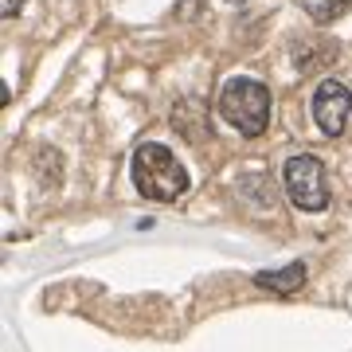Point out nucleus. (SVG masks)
Masks as SVG:
<instances>
[{
    "label": "nucleus",
    "mask_w": 352,
    "mask_h": 352,
    "mask_svg": "<svg viewBox=\"0 0 352 352\" xmlns=\"http://www.w3.org/2000/svg\"><path fill=\"white\" fill-rule=\"evenodd\" d=\"M223 4H247V0H223Z\"/></svg>",
    "instance_id": "1a4fd4ad"
},
{
    "label": "nucleus",
    "mask_w": 352,
    "mask_h": 352,
    "mask_svg": "<svg viewBox=\"0 0 352 352\" xmlns=\"http://www.w3.org/2000/svg\"><path fill=\"white\" fill-rule=\"evenodd\" d=\"M20 8H24V0H0V12L8 16V20H12V16H20Z\"/></svg>",
    "instance_id": "6e6552de"
},
{
    "label": "nucleus",
    "mask_w": 352,
    "mask_h": 352,
    "mask_svg": "<svg viewBox=\"0 0 352 352\" xmlns=\"http://www.w3.org/2000/svg\"><path fill=\"white\" fill-rule=\"evenodd\" d=\"M309 110H314V122H317V129H321L325 138H340L344 126H349V110H352L349 87L337 82V78H325V82L314 90Z\"/></svg>",
    "instance_id": "20e7f679"
},
{
    "label": "nucleus",
    "mask_w": 352,
    "mask_h": 352,
    "mask_svg": "<svg viewBox=\"0 0 352 352\" xmlns=\"http://www.w3.org/2000/svg\"><path fill=\"white\" fill-rule=\"evenodd\" d=\"M305 278H309L305 274V263H289V266H278V270H258L254 274V286L286 298V294H298L305 286Z\"/></svg>",
    "instance_id": "39448f33"
},
{
    "label": "nucleus",
    "mask_w": 352,
    "mask_h": 352,
    "mask_svg": "<svg viewBox=\"0 0 352 352\" xmlns=\"http://www.w3.org/2000/svg\"><path fill=\"white\" fill-rule=\"evenodd\" d=\"M349 4H352V0H317V4L309 8V12H314V20L329 24V20H337L340 12H349Z\"/></svg>",
    "instance_id": "0eeeda50"
},
{
    "label": "nucleus",
    "mask_w": 352,
    "mask_h": 352,
    "mask_svg": "<svg viewBox=\"0 0 352 352\" xmlns=\"http://www.w3.org/2000/svg\"><path fill=\"white\" fill-rule=\"evenodd\" d=\"M133 188L145 196V200H161L173 204L188 192V173L184 164L176 161V153L161 141H145L133 153Z\"/></svg>",
    "instance_id": "f257e3e1"
},
{
    "label": "nucleus",
    "mask_w": 352,
    "mask_h": 352,
    "mask_svg": "<svg viewBox=\"0 0 352 352\" xmlns=\"http://www.w3.org/2000/svg\"><path fill=\"white\" fill-rule=\"evenodd\" d=\"M282 184H286V196L294 200V208H302V212H325L329 208L325 168H321V161L309 157V153L289 157L286 168H282Z\"/></svg>",
    "instance_id": "7ed1b4c3"
},
{
    "label": "nucleus",
    "mask_w": 352,
    "mask_h": 352,
    "mask_svg": "<svg viewBox=\"0 0 352 352\" xmlns=\"http://www.w3.org/2000/svg\"><path fill=\"white\" fill-rule=\"evenodd\" d=\"M337 59V47L333 43H309V39H298V47H294V63L302 75H314L321 67H329Z\"/></svg>",
    "instance_id": "423d86ee"
},
{
    "label": "nucleus",
    "mask_w": 352,
    "mask_h": 352,
    "mask_svg": "<svg viewBox=\"0 0 352 352\" xmlns=\"http://www.w3.org/2000/svg\"><path fill=\"white\" fill-rule=\"evenodd\" d=\"M215 113L227 126L239 129L243 138H263L266 126H270V90L258 78H247V75L227 78L219 98H215Z\"/></svg>",
    "instance_id": "f03ea898"
}]
</instances>
